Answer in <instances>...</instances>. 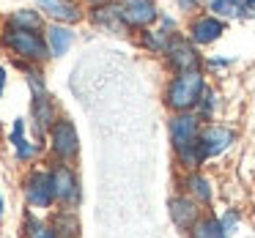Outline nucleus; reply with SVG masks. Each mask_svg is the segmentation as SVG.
<instances>
[{"instance_id": "nucleus-33", "label": "nucleus", "mask_w": 255, "mask_h": 238, "mask_svg": "<svg viewBox=\"0 0 255 238\" xmlns=\"http://www.w3.org/2000/svg\"><path fill=\"white\" fill-rule=\"evenodd\" d=\"M0 219H3V197H0Z\"/></svg>"}, {"instance_id": "nucleus-21", "label": "nucleus", "mask_w": 255, "mask_h": 238, "mask_svg": "<svg viewBox=\"0 0 255 238\" xmlns=\"http://www.w3.org/2000/svg\"><path fill=\"white\" fill-rule=\"evenodd\" d=\"M140 44L145 47V50H151V52H156V55H162V52L167 50V44H170V36L173 33H167V30H151V28H145V30H140Z\"/></svg>"}, {"instance_id": "nucleus-12", "label": "nucleus", "mask_w": 255, "mask_h": 238, "mask_svg": "<svg viewBox=\"0 0 255 238\" xmlns=\"http://www.w3.org/2000/svg\"><path fill=\"white\" fill-rule=\"evenodd\" d=\"M36 6L52 22H61V25H72L83 19V11H80V6H74V0H36Z\"/></svg>"}, {"instance_id": "nucleus-22", "label": "nucleus", "mask_w": 255, "mask_h": 238, "mask_svg": "<svg viewBox=\"0 0 255 238\" xmlns=\"http://www.w3.org/2000/svg\"><path fill=\"white\" fill-rule=\"evenodd\" d=\"M176 159H178V164H181L184 170L195 172V170H198V167L206 161V156H203V151H200V143H195V145H189V148L178 151Z\"/></svg>"}, {"instance_id": "nucleus-28", "label": "nucleus", "mask_w": 255, "mask_h": 238, "mask_svg": "<svg viewBox=\"0 0 255 238\" xmlns=\"http://www.w3.org/2000/svg\"><path fill=\"white\" fill-rule=\"evenodd\" d=\"M178 6H181V11H195L198 8V0H178Z\"/></svg>"}, {"instance_id": "nucleus-14", "label": "nucleus", "mask_w": 255, "mask_h": 238, "mask_svg": "<svg viewBox=\"0 0 255 238\" xmlns=\"http://www.w3.org/2000/svg\"><path fill=\"white\" fill-rule=\"evenodd\" d=\"M47 39V47H50V58H61L69 52V47L74 44V30L69 25H61V22H52L44 33Z\"/></svg>"}, {"instance_id": "nucleus-32", "label": "nucleus", "mask_w": 255, "mask_h": 238, "mask_svg": "<svg viewBox=\"0 0 255 238\" xmlns=\"http://www.w3.org/2000/svg\"><path fill=\"white\" fill-rule=\"evenodd\" d=\"M244 8H247V11H253V8H255V0H244Z\"/></svg>"}, {"instance_id": "nucleus-2", "label": "nucleus", "mask_w": 255, "mask_h": 238, "mask_svg": "<svg viewBox=\"0 0 255 238\" xmlns=\"http://www.w3.org/2000/svg\"><path fill=\"white\" fill-rule=\"evenodd\" d=\"M0 44L8 52L17 55V61H28V63H44L50 58V47L47 39L36 30H17V28H3L0 33Z\"/></svg>"}, {"instance_id": "nucleus-29", "label": "nucleus", "mask_w": 255, "mask_h": 238, "mask_svg": "<svg viewBox=\"0 0 255 238\" xmlns=\"http://www.w3.org/2000/svg\"><path fill=\"white\" fill-rule=\"evenodd\" d=\"M233 61H220V58H211L209 61V66H214V69H222V66H231Z\"/></svg>"}, {"instance_id": "nucleus-3", "label": "nucleus", "mask_w": 255, "mask_h": 238, "mask_svg": "<svg viewBox=\"0 0 255 238\" xmlns=\"http://www.w3.org/2000/svg\"><path fill=\"white\" fill-rule=\"evenodd\" d=\"M50 175H52V192H55V203L61 208L74 211L80 205V178L74 172L72 164L66 161H58V164L50 167Z\"/></svg>"}, {"instance_id": "nucleus-1", "label": "nucleus", "mask_w": 255, "mask_h": 238, "mask_svg": "<svg viewBox=\"0 0 255 238\" xmlns=\"http://www.w3.org/2000/svg\"><path fill=\"white\" fill-rule=\"evenodd\" d=\"M206 93V77L200 72H176L165 88V104L173 112H189Z\"/></svg>"}, {"instance_id": "nucleus-9", "label": "nucleus", "mask_w": 255, "mask_h": 238, "mask_svg": "<svg viewBox=\"0 0 255 238\" xmlns=\"http://www.w3.org/2000/svg\"><path fill=\"white\" fill-rule=\"evenodd\" d=\"M187 33L195 47H209L225 33V19L214 17V14H198V17H192Z\"/></svg>"}, {"instance_id": "nucleus-6", "label": "nucleus", "mask_w": 255, "mask_h": 238, "mask_svg": "<svg viewBox=\"0 0 255 238\" xmlns=\"http://www.w3.org/2000/svg\"><path fill=\"white\" fill-rule=\"evenodd\" d=\"M200 132H203V129H200V118L195 115V112H176V115L170 118V123H167L170 145H173V151H176V154L198 143Z\"/></svg>"}, {"instance_id": "nucleus-10", "label": "nucleus", "mask_w": 255, "mask_h": 238, "mask_svg": "<svg viewBox=\"0 0 255 238\" xmlns=\"http://www.w3.org/2000/svg\"><path fill=\"white\" fill-rule=\"evenodd\" d=\"M233 140H236V134H233V129L228 126H206L203 132H200V151H203L206 159H214V156H220L222 151H228L233 145Z\"/></svg>"}, {"instance_id": "nucleus-27", "label": "nucleus", "mask_w": 255, "mask_h": 238, "mask_svg": "<svg viewBox=\"0 0 255 238\" xmlns=\"http://www.w3.org/2000/svg\"><path fill=\"white\" fill-rule=\"evenodd\" d=\"M222 230H225V236H231V233H236V225H239V214L236 211H228L225 219H220Z\"/></svg>"}, {"instance_id": "nucleus-11", "label": "nucleus", "mask_w": 255, "mask_h": 238, "mask_svg": "<svg viewBox=\"0 0 255 238\" xmlns=\"http://www.w3.org/2000/svg\"><path fill=\"white\" fill-rule=\"evenodd\" d=\"M30 115H33V126H36V134H44L52 129V123L58 121L55 115V101H52V96L47 93V90H41V93H33V101H30Z\"/></svg>"}, {"instance_id": "nucleus-16", "label": "nucleus", "mask_w": 255, "mask_h": 238, "mask_svg": "<svg viewBox=\"0 0 255 238\" xmlns=\"http://www.w3.org/2000/svg\"><path fill=\"white\" fill-rule=\"evenodd\" d=\"M94 22H96V25H102L105 30H110V33H124V30H127V25H124V22H121V17H118L116 3L94 6Z\"/></svg>"}, {"instance_id": "nucleus-24", "label": "nucleus", "mask_w": 255, "mask_h": 238, "mask_svg": "<svg viewBox=\"0 0 255 238\" xmlns=\"http://www.w3.org/2000/svg\"><path fill=\"white\" fill-rule=\"evenodd\" d=\"M214 99H217V96H214V90H209V88H206L203 99L198 101V107H195V110H198L195 115H198L200 121H206V118H211V115H214Z\"/></svg>"}, {"instance_id": "nucleus-23", "label": "nucleus", "mask_w": 255, "mask_h": 238, "mask_svg": "<svg viewBox=\"0 0 255 238\" xmlns=\"http://www.w3.org/2000/svg\"><path fill=\"white\" fill-rule=\"evenodd\" d=\"M28 225V238H58L55 236V230H52V225H41V222H36V219H28L25 222Z\"/></svg>"}, {"instance_id": "nucleus-31", "label": "nucleus", "mask_w": 255, "mask_h": 238, "mask_svg": "<svg viewBox=\"0 0 255 238\" xmlns=\"http://www.w3.org/2000/svg\"><path fill=\"white\" fill-rule=\"evenodd\" d=\"M85 3H91V6H105V3H110V0H85Z\"/></svg>"}, {"instance_id": "nucleus-5", "label": "nucleus", "mask_w": 255, "mask_h": 238, "mask_svg": "<svg viewBox=\"0 0 255 238\" xmlns=\"http://www.w3.org/2000/svg\"><path fill=\"white\" fill-rule=\"evenodd\" d=\"M116 8L127 30H145L159 19L154 0H116Z\"/></svg>"}, {"instance_id": "nucleus-19", "label": "nucleus", "mask_w": 255, "mask_h": 238, "mask_svg": "<svg viewBox=\"0 0 255 238\" xmlns=\"http://www.w3.org/2000/svg\"><path fill=\"white\" fill-rule=\"evenodd\" d=\"M52 230H55L58 238H77V230H80V222H77V214L69 208H61L52 219Z\"/></svg>"}, {"instance_id": "nucleus-4", "label": "nucleus", "mask_w": 255, "mask_h": 238, "mask_svg": "<svg viewBox=\"0 0 255 238\" xmlns=\"http://www.w3.org/2000/svg\"><path fill=\"white\" fill-rule=\"evenodd\" d=\"M50 151L58 161H74L80 154V137H77V129L69 118H58L50 129Z\"/></svg>"}, {"instance_id": "nucleus-13", "label": "nucleus", "mask_w": 255, "mask_h": 238, "mask_svg": "<svg viewBox=\"0 0 255 238\" xmlns=\"http://www.w3.org/2000/svg\"><path fill=\"white\" fill-rule=\"evenodd\" d=\"M167 208H170V219H173V225H176L178 230H192L195 222L200 219L198 216V203H195L192 197H184V194L170 197Z\"/></svg>"}, {"instance_id": "nucleus-8", "label": "nucleus", "mask_w": 255, "mask_h": 238, "mask_svg": "<svg viewBox=\"0 0 255 238\" xmlns=\"http://www.w3.org/2000/svg\"><path fill=\"white\" fill-rule=\"evenodd\" d=\"M25 200H28L30 208H52L55 203V192H52V175L50 170H33L25 178Z\"/></svg>"}, {"instance_id": "nucleus-30", "label": "nucleus", "mask_w": 255, "mask_h": 238, "mask_svg": "<svg viewBox=\"0 0 255 238\" xmlns=\"http://www.w3.org/2000/svg\"><path fill=\"white\" fill-rule=\"evenodd\" d=\"M3 88H6V69L0 66V96H3Z\"/></svg>"}, {"instance_id": "nucleus-17", "label": "nucleus", "mask_w": 255, "mask_h": 238, "mask_svg": "<svg viewBox=\"0 0 255 238\" xmlns=\"http://www.w3.org/2000/svg\"><path fill=\"white\" fill-rule=\"evenodd\" d=\"M8 28H17V30H36L39 33L44 28V19H41V11H33V8H19V11L8 14L6 19Z\"/></svg>"}, {"instance_id": "nucleus-20", "label": "nucleus", "mask_w": 255, "mask_h": 238, "mask_svg": "<svg viewBox=\"0 0 255 238\" xmlns=\"http://www.w3.org/2000/svg\"><path fill=\"white\" fill-rule=\"evenodd\" d=\"M189 236L192 238H228L222 225H220V219H214V216H200L195 222V227L189 230Z\"/></svg>"}, {"instance_id": "nucleus-7", "label": "nucleus", "mask_w": 255, "mask_h": 238, "mask_svg": "<svg viewBox=\"0 0 255 238\" xmlns=\"http://www.w3.org/2000/svg\"><path fill=\"white\" fill-rule=\"evenodd\" d=\"M167 63H170L176 72H200V55H198V47L189 41V36H170V44L165 50Z\"/></svg>"}, {"instance_id": "nucleus-15", "label": "nucleus", "mask_w": 255, "mask_h": 238, "mask_svg": "<svg viewBox=\"0 0 255 238\" xmlns=\"http://www.w3.org/2000/svg\"><path fill=\"white\" fill-rule=\"evenodd\" d=\"M184 186L189 189V194H192L195 200H198L200 205H209L211 200H214V189H211V181L206 175H200L198 170L189 172L187 178H184Z\"/></svg>"}, {"instance_id": "nucleus-26", "label": "nucleus", "mask_w": 255, "mask_h": 238, "mask_svg": "<svg viewBox=\"0 0 255 238\" xmlns=\"http://www.w3.org/2000/svg\"><path fill=\"white\" fill-rule=\"evenodd\" d=\"M8 143H11L14 148L25 143V121H22V118H17V121H14V129H11V134H8Z\"/></svg>"}, {"instance_id": "nucleus-18", "label": "nucleus", "mask_w": 255, "mask_h": 238, "mask_svg": "<svg viewBox=\"0 0 255 238\" xmlns=\"http://www.w3.org/2000/svg\"><path fill=\"white\" fill-rule=\"evenodd\" d=\"M206 8H209V14H214L220 19H239L247 11L244 0H206Z\"/></svg>"}, {"instance_id": "nucleus-25", "label": "nucleus", "mask_w": 255, "mask_h": 238, "mask_svg": "<svg viewBox=\"0 0 255 238\" xmlns=\"http://www.w3.org/2000/svg\"><path fill=\"white\" fill-rule=\"evenodd\" d=\"M17 159L19 161H28V159H33L36 154H39V143H30V140H25L22 145H17Z\"/></svg>"}]
</instances>
